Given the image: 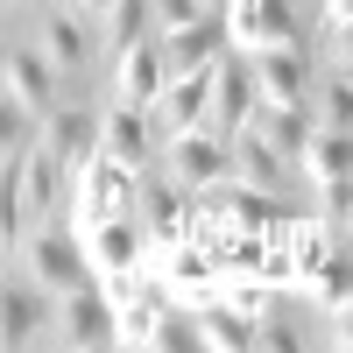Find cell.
I'll return each mask as SVG.
<instances>
[{"instance_id":"6da1fadb","label":"cell","mask_w":353,"mask_h":353,"mask_svg":"<svg viewBox=\"0 0 353 353\" xmlns=\"http://www.w3.org/2000/svg\"><path fill=\"white\" fill-rule=\"evenodd\" d=\"M8 261H14L21 276H36L50 297H64V290H78V283H99L92 254H85V233H78L71 219H36V226L8 248Z\"/></svg>"},{"instance_id":"7a4b0ae2","label":"cell","mask_w":353,"mask_h":353,"mask_svg":"<svg viewBox=\"0 0 353 353\" xmlns=\"http://www.w3.org/2000/svg\"><path fill=\"white\" fill-rule=\"evenodd\" d=\"M141 205V170H128L121 156H85L78 170H71V226L85 233V226H99V219H121V212H134Z\"/></svg>"},{"instance_id":"3957f363","label":"cell","mask_w":353,"mask_h":353,"mask_svg":"<svg viewBox=\"0 0 353 353\" xmlns=\"http://www.w3.org/2000/svg\"><path fill=\"white\" fill-rule=\"evenodd\" d=\"M36 43L50 50V64L64 71V78H85V71L106 57L99 21H92V14H78L71 0H43V8H36Z\"/></svg>"},{"instance_id":"277c9868","label":"cell","mask_w":353,"mask_h":353,"mask_svg":"<svg viewBox=\"0 0 353 353\" xmlns=\"http://www.w3.org/2000/svg\"><path fill=\"white\" fill-rule=\"evenodd\" d=\"M163 170H170L184 191H219V184H233V134L212 128V121H205V128H184V134H170Z\"/></svg>"},{"instance_id":"5b68a950","label":"cell","mask_w":353,"mask_h":353,"mask_svg":"<svg viewBox=\"0 0 353 353\" xmlns=\"http://www.w3.org/2000/svg\"><path fill=\"white\" fill-rule=\"evenodd\" d=\"M57 346H71V353H92V346H121V304L106 297L99 283H78L57 297V325H50Z\"/></svg>"},{"instance_id":"8992f818","label":"cell","mask_w":353,"mask_h":353,"mask_svg":"<svg viewBox=\"0 0 353 353\" xmlns=\"http://www.w3.org/2000/svg\"><path fill=\"white\" fill-rule=\"evenodd\" d=\"M57 78H64V71L50 64V50H43L36 36H28V43H8V57H0V92H8V106L36 113V128L64 106V99H57Z\"/></svg>"},{"instance_id":"52a82bcc","label":"cell","mask_w":353,"mask_h":353,"mask_svg":"<svg viewBox=\"0 0 353 353\" xmlns=\"http://www.w3.org/2000/svg\"><path fill=\"white\" fill-rule=\"evenodd\" d=\"M134 219H141V233H149V254H156V248H176V241H191L198 191H184L176 176H163V184H149V176H141V205H134Z\"/></svg>"},{"instance_id":"ba28073f","label":"cell","mask_w":353,"mask_h":353,"mask_svg":"<svg viewBox=\"0 0 353 353\" xmlns=\"http://www.w3.org/2000/svg\"><path fill=\"white\" fill-rule=\"evenodd\" d=\"M50 325H57V297H50L36 276L14 269V276H8V297H0V339L21 353V346H36Z\"/></svg>"},{"instance_id":"9c48e42d","label":"cell","mask_w":353,"mask_h":353,"mask_svg":"<svg viewBox=\"0 0 353 353\" xmlns=\"http://www.w3.org/2000/svg\"><path fill=\"white\" fill-rule=\"evenodd\" d=\"M254 85H261V99H276V106H311V57L304 43H276V50H254Z\"/></svg>"},{"instance_id":"30bf717a","label":"cell","mask_w":353,"mask_h":353,"mask_svg":"<svg viewBox=\"0 0 353 353\" xmlns=\"http://www.w3.org/2000/svg\"><path fill=\"white\" fill-rule=\"evenodd\" d=\"M212 85H219V64H212V71H184V78H170L163 99L149 106V113H156V134L170 141V134H184V128H205V121H212Z\"/></svg>"},{"instance_id":"8fae6325","label":"cell","mask_w":353,"mask_h":353,"mask_svg":"<svg viewBox=\"0 0 353 353\" xmlns=\"http://www.w3.org/2000/svg\"><path fill=\"white\" fill-rule=\"evenodd\" d=\"M226 36L233 50H276V43H304L297 36V0H254V8H226Z\"/></svg>"},{"instance_id":"7c38bea8","label":"cell","mask_w":353,"mask_h":353,"mask_svg":"<svg viewBox=\"0 0 353 353\" xmlns=\"http://www.w3.org/2000/svg\"><path fill=\"white\" fill-rule=\"evenodd\" d=\"M254 106H261L254 57H248V50H226V57H219V85H212V128L241 134V128L254 121Z\"/></svg>"},{"instance_id":"4fadbf2b","label":"cell","mask_w":353,"mask_h":353,"mask_svg":"<svg viewBox=\"0 0 353 353\" xmlns=\"http://www.w3.org/2000/svg\"><path fill=\"white\" fill-rule=\"evenodd\" d=\"M163 50H170V78H184V71H212L219 57L233 50L226 14H205V21H184V28H163Z\"/></svg>"},{"instance_id":"5bb4252c","label":"cell","mask_w":353,"mask_h":353,"mask_svg":"<svg viewBox=\"0 0 353 353\" xmlns=\"http://www.w3.org/2000/svg\"><path fill=\"white\" fill-rule=\"evenodd\" d=\"M85 254H92L99 276H113V269H141V261H149V233H141L134 212L99 219V226H85Z\"/></svg>"},{"instance_id":"9a60e30c","label":"cell","mask_w":353,"mask_h":353,"mask_svg":"<svg viewBox=\"0 0 353 353\" xmlns=\"http://www.w3.org/2000/svg\"><path fill=\"white\" fill-rule=\"evenodd\" d=\"M149 128H156V113L134 106V99H113V106L99 113V141H106V156H121L128 170H149Z\"/></svg>"},{"instance_id":"2e32d148","label":"cell","mask_w":353,"mask_h":353,"mask_svg":"<svg viewBox=\"0 0 353 353\" xmlns=\"http://www.w3.org/2000/svg\"><path fill=\"white\" fill-rule=\"evenodd\" d=\"M163 85H170V50H163V28H156V36H141L134 50H121V99L156 106Z\"/></svg>"},{"instance_id":"e0dca14e","label":"cell","mask_w":353,"mask_h":353,"mask_svg":"<svg viewBox=\"0 0 353 353\" xmlns=\"http://www.w3.org/2000/svg\"><path fill=\"white\" fill-rule=\"evenodd\" d=\"M219 205H226V219H233V233H254V241H276V233L290 226L283 219V205H276V191H261V184H219Z\"/></svg>"},{"instance_id":"ac0fdd59","label":"cell","mask_w":353,"mask_h":353,"mask_svg":"<svg viewBox=\"0 0 353 353\" xmlns=\"http://www.w3.org/2000/svg\"><path fill=\"white\" fill-rule=\"evenodd\" d=\"M290 170H297V156H283L276 141H261L254 128H241V134H233V176H241V184L283 191V184H290Z\"/></svg>"},{"instance_id":"d6986e66","label":"cell","mask_w":353,"mask_h":353,"mask_svg":"<svg viewBox=\"0 0 353 353\" xmlns=\"http://www.w3.org/2000/svg\"><path fill=\"white\" fill-rule=\"evenodd\" d=\"M43 149H50V156H64V163L78 170L85 156H99L106 141H99V121H92L85 106H57L50 121H43Z\"/></svg>"},{"instance_id":"ffe728a7","label":"cell","mask_w":353,"mask_h":353,"mask_svg":"<svg viewBox=\"0 0 353 353\" xmlns=\"http://www.w3.org/2000/svg\"><path fill=\"white\" fill-rule=\"evenodd\" d=\"M198 311V339L212 346V353H254V318L241 304H226V297H205L191 304Z\"/></svg>"},{"instance_id":"44dd1931","label":"cell","mask_w":353,"mask_h":353,"mask_svg":"<svg viewBox=\"0 0 353 353\" xmlns=\"http://www.w3.org/2000/svg\"><path fill=\"white\" fill-rule=\"evenodd\" d=\"M297 290H304V304H311V311H325V318H332V311L353 297V254H339V248H332L318 269H304V276H297Z\"/></svg>"},{"instance_id":"7402d4cb","label":"cell","mask_w":353,"mask_h":353,"mask_svg":"<svg viewBox=\"0 0 353 353\" xmlns=\"http://www.w3.org/2000/svg\"><path fill=\"white\" fill-rule=\"evenodd\" d=\"M297 170L311 176V184H325V176H346V170H353V134H346V128H311Z\"/></svg>"},{"instance_id":"603a6c76","label":"cell","mask_w":353,"mask_h":353,"mask_svg":"<svg viewBox=\"0 0 353 353\" xmlns=\"http://www.w3.org/2000/svg\"><path fill=\"white\" fill-rule=\"evenodd\" d=\"M99 36H106V50H113V57L134 50L141 36H156V0H113V8L99 14Z\"/></svg>"},{"instance_id":"cb8c5ba5","label":"cell","mask_w":353,"mask_h":353,"mask_svg":"<svg viewBox=\"0 0 353 353\" xmlns=\"http://www.w3.org/2000/svg\"><path fill=\"white\" fill-rule=\"evenodd\" d=\"M311 121H318V128H346V134H353V71H346V64H332L325 78L311 85Z\"/></svg>"},{"instance_id":"d4e9b609","label":"cell","mask_w":353,"mask_h":353,"mask_svg":"<svg viewBox=\"0 0 353 353\" xmlns=\"http://www.w3.org/2000/svg\"><path fill=\"white\" fill-rule=\"evenodd\" d=\"M149 353H205V339H198V311L184 304H163V318H156V332H149Z\"/></svg>"},{"instance_id":"484cf974","label":"cell","mask_w":353,"mask_h":353,"mask_svg":"<svg viewBox=\"0 0 353 353\" xmlns=\"http://www.w3.org/2000/svg\"><path fill=\"white\" fill-rule=\"evenodd\" d=\"M311 191H318V219H353V170L325 176V184H311Z\"/></svg>"},{"instance_id":"4316f807","label":"cell","mask_w":353,"mask_h":353,"mask_svg":"<svg viewBox=\"0 0 353 353\" xmlns=\"http://www.w3.org/2000/svg\"><path fill=\"white\" fill-rule=\"evenodd\" d=\"M297 346H304V339L290 332V325H283L276 311H269V318H261V325H254V353H297Z\"/></svg>"},{"instance_id":"83f0119b","label":"cell","mask_w":353,"mask_h":353,"mask_svg":"<svg viewBox=\"0 0 353 353\" xmlns=\"http://www.w3.org/2000/svg\"><path fill=\"white\" fill-rule=\"evenodd\" d=\"M212 8L205 0H156V28H184V21H205Z\"/></svg>"},{"instance_id":"f1b7e54d","label":"cell","mask_w":353,"mask_h":353,"mask_svg":"<svg viewBox=\"0 0 353 353\" xmlns=\"http://www.w3.org/2000/svg\"><path fill=\"white\" fill-rule=\"evenodd\" d=\"M332 64H346V71H353V14H346V21H332Z\"/></svg>"},{"instance_id":"f546056e","label":"cell","mask_w":353,"mask_h":353,"mask_svg":"<svg viewBox=\"0 0 353 353\" xmlns=\"http://www.w3.org/2000/svg\"><path fill=\"white\" fill-rule=\"evenodd\" d=\"M332 346H339V353H353V297L332 311Z\"/></svg>"},{"instance_id":"4dcf8cb0","label":"cell","mask_w":353,"mask_h":353,"mask_svg":"<svg viewBox=\"0 0 353 353\" xmlns=\"http://www.w3.org/2000/svg\"><path fill=\"white\" fill-rule=\"evenodd\" d=\"M346 14H353V0H325V28H332V21H346Z\"/></svg>"},{"instance_id":"1f68e13d","label":"cell","mask_w":353,"mask_h":353,"mask_svg":"<svg viewBox=\"0 0 353 353\" xmlns=\"http://www.w3.org/2000/svg\"><path fill=\"white\" fill-rule=\"evenodd\" d=\"M71 8H78V14H92V21H99V14L113 8V0H71Z\"/></svg>"},{"instance_id":"d6a6232c","label":"cell","mask_w":353,"mask_h":353,"mask_svg":"<svg viewBox=\"0 0 353 353\" xmlns=\"http://www.w3.org/2000/svg\"><path fill=\"white\" fill-rule=\"evenodd\" d=\"M205 8H212V14H226V0H205Z\"/></svg>"},{"instance_id":"836d02e7","label":"cell","mask_w":353,"mask_h":353,"mask_svg":"<svg viewBox=\"0 0 353 353\" xmlns=\"http://www.w3.org/2000/svg\"><path fill=\"white\" fill-rule=\"evenodd\" d=\"M226 8H254V0H226Z\"/></svg>"},{"instance_id":"e575fe53","label":"cell","mask_w":353,"mask_h":353,"mask_svg":"<svg viewBox=\"0 0 353 353\" xmlns=\"http://www.w3.org/2000/svg\"><path fill=\"white\" fill-rule=\"evenodd\" d=\"M304 8H318V14H325V0H304Z\"/></svg>"}]
</instances>
